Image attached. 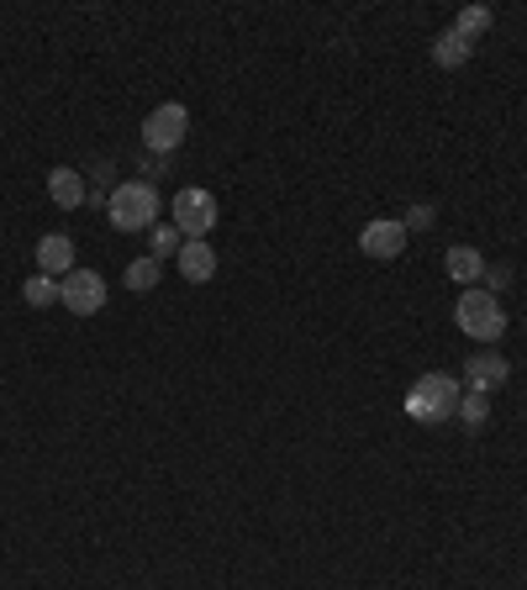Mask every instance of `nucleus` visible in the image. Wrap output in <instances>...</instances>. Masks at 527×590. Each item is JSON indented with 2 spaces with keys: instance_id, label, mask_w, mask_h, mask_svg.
I'll return each mask as SVG.
<instances>
[{
  "instance_id": "6ab92c4d",
  "label": "nucleus",
  "mask_w": 527,
  "mask_h": 590,
  "mask_svg": "<svg viewBox=\"0 0 527 590\" xmlns=\"http://www.w3.org/2000/svg\"><path fill=\"white\" fill-rule=\"evenodd\" d=\"M432 222H438V212H432V206H411V212L401 216V227H407V233H428Z\"/></svg>"
},
{
  "instance_id": "9d476101",
  "label": "nucleus",
  "mask_w": 527,
  "mask_h": 590,
  "mask_svg": "<svg viewBox=\"0 0 527 590\" xmlns=\"http://www.w3.org/2000/svg\"><path fill=\"white\" fill-rule=\"evenodd\" d=\"M180 275L191 285H206L216 275V248L206 243V237H191L185 248H180Z\"/></svg>"
},
{
  "instance_id": "f257e3e1",
  "label": "nucleus",
  "mask_w": 527,
  "mask_h": 590,
  "mask_svg": "<svg viewBox=\"0 0 527 590\" xmlns=\"http://www.w3.org/2000/svg\"><path fill=\"white\" fill-rule=\"evenodd\" d=\"M106 212H111V227H117V233H153L164 201H159V185H153V180H121V185L111 190V201H106Z\"/></svg>"
},
{
  "instance_id": "20e7f679",
  "label": "nucleus",
  "mask_w": 527,
  "mask_h": 590,
  "mask_svg": "<svg viewBox=\"0 0 527 590\" xmlns=\"http://www.w3.org/2000/svg\"><path fill=\"white\" fill-rule=\"evenodd\" d=\"M169 216H174V227H180V237L191 243V237H206L216 227V216H222V206H216L212 190L201 185H185L180 195H174V206H169Z\"/></svg>"
},
{
  "instance_id": "ddd939ff",
  "label": "nucleus",
  "mask_w": 527,
  "mask_h": 590,
  "mask_svg": "<svg viewBox=\"0 0 527 590\" xmlns=\"http://www.w3.org/2000/svg\"><path fill=\"white\" fill-rule=\"evenodd\" d=\"M449 280L475 290V285L485 280V254H475V248H449Z\"/></svg>"
},
{
  "instance_id": "423d86ee",
  "label": "nucleus",
  "mask_w": 527,
  "mask_h": 590,
  "mask_svg": "<svg viewBox=\"0 0 527 590\" xmlns=\"http://www.w3.org/2000/svg\"><path fill=\"white\" fill-rule=\"evenodd\" d=\"M58 301L74 311V317H96L106 307V280L96 269H74L69 280H58Z\"/></svg>"
},
{
  "instance_id": "f03ea898",
  "label": "nucleus",
  "mask_w": 527,
  "mask_h": 590,
  "mask_svg": "<svg viewBox=\"0 0 527 590\" xmlns=\"http://www.w3.org/2000/svg\"><path fill=\"white\" fill-rule=\"evenodd\" d=\"M459 401H464V385H459L454 375H443V369H432V375H422L417 385L407 390V417L411 422H449L459 411Z\"/></svg>"
},
{
  "instance_id": "1a4fd4ad",
  "label": "nucleus",
  "mask_w": 527,
  "mask_h": 590,
  "mask_svg": "<svg viewBox=\"0 0 527 590\" xmlns=\"http://www.w3.org/2000/svg\"><path fill=\"white\" fill-rule=\"evenodd\" d=\"M506 379H512V364H506L502 354H470V364H464V385L475 390V396H491V390H502Z\"/></svg>"
},
{
  "instance_id": "6e6552de",
  "label": "nucleus",
  "mask_w": 527,
  "mask_h": 590,
  "mask_svg": "<svg viewBox=\"0 0 527 590\" xmlns=\"http://www.w3.org/2000/svg\"><path fill=\"white\" fill-rule=\"evenodd\" d=\"M32 259H37V275H49V280H69L74 269H79V264H74V237H69V233L37 237Z\"/></svg>"
},
{
  "instance_id": "39448f33",
  "label": "nucleus",
  "mask_w": 527,
  "mask_h": 590,
  "mask_svg": "<svg viewBox=\"0 0 527 590\" xmlns=\"http://www.w3.org/2000/svg\"><path fill=\"white\" fill-rule=\"evenodd\" d=\"M185 132H191V111H185L180 100H164V106L148 111V121H143V142L159 159H169V153L185 142Z\"/></svg>"
},
{
  "instance_id": "4468645a",
  "label": "nucleus",
  "mask_w": 527,
  "mask_h": 590,
  "mask_svg": "<svg viewBox=\"0 0 527 590\" xmlns=\"http://www.w3.org/2000/svg\"><path fill=\"white\" fill-rule=\"evenodd\" d=\"M121 280H127L132 296H148V290H159V280H164V264L153 259V254H143V259L127 264V275H121Z\"/></svg>"
},
{
  "instance_id": "9b49d317",
  "label": "nucleus",
  "mask_w": 527,
  "mask_h": 590,
  "mask_svg": "<svg viewBox=\"0 0 527 590\" xmlns=\"http://www.w3.org/2000/svg\"><path fill=\"white\" fill-rule=\"evenodd\" d=\"M85 174L79 169H53L49 174V195H53V206H64V212H74V206H85Z\"/></svg>"
},
{
  "instance_id": "aec40b11",
  "label": "nucleus",
  "mask_w": 527,
  "mask_h": 590,
  "mask_svg": "<svg viewBox=\"0 0 527 590\" xmlns=\"http://www.w3.org/2000/svg\"><path fill=\"white\" fill-rule=\"evenodd\" d=\"M485 280H491V296H496V290H502V285L512 280V275H506V269H485Z\"/></svg>"
},
{
  "instance_id": "7ed1b4c3",
  "label": "nucleus",
  "mask_w": 527,
  "mask_h": 590,
  "mask_svg": "<svg viewBox=\"0 0 527 590\" xmlns=\"http://www.w3.org/2000/svg\"><path fill=\"white\" fill-rule=\"evenodd\" d=\"M454 322H459V332L464 337H475V343H496L506 332V311H502V301L491 296V290H464L459 296V307H454Z\"/></svg>"
},
{
  "instance_id": "f8f14e48",
  "label": "nucleus",
  "mask_w": 527,
  "mask_h": 590,
  "mask_svg": "<svg viewBox=\"0 0 527 590\" xmlns=\"http://www.w3.org/2000/svg\"><path fill=\"white\" fill-rule=\"evenodd\" d=\"M470 53H475V43H464L454 26H443V32L432 37V64H438V69H459V64H470Z\"/></svg>"
},
{
  "instance_id": "dca6fc26",
  "label": "nucleus",
  "mask_w": 527,
  "mask_h": 590,
  "mask_svg": "<svg viewBox=\"0 0 527 590\" xmlns=\"http://www.w3.org/2000/svg\"><path fill=\"white\" fill-rule=\"evenodd\" d=\"M454 417L470 427V432H480V427L491 422V396H475V390H464V401H459Z\"/></svg>"
},
{
  "instance_id": "f3484780",
  "label": "nucleus",
  "mask_w": 527,
  "mask_h": 590,
  "mask_svg": "<svg viewBox=\"0 0 527 590\" xmlns=\"http://www.w3.org/2000/svg\"><path fill=\"white\" fill-rule=\"evenodd\" d=\"M22 301H26V307H53V301H58V280H49V275H32V280L22 285Z\"/></svg>"
},
{
  "instance_id": "2eb2a0df",
  "label": "nucleus",
  "mask_w": 527,
  "mask_h": 590,
  "mask_svg": "<svg viewBox=\"0 0 527 590\" xmlns=\"http://www.w3.org/2000/svg\"><path fill=\"white\" fill-rule=\"evenodd\" d=\"M491 22H496V17H491V6H464V11H459V22H454V32L464 37V43H475V37L491 32Z\"/></svg>"
},
{
  "instance_id": "0eeeda50",
  "label": "nucleus",
  "mask_w": 527,
  "mask_h": 590,
  "mask_svg": "<svg viewBox=\"0 0 527 590\" xmlns=\"http://www.w3.org/2000/svg\"><path fill=\"white\" fill-rule=\"evenodd\" d=\"M407 227L396 222V216H380V222H364V233H359V248L369 254V259H380V264H390V259H401L407 254Z\"/></svg>"
},
{
  "instance_id": "a211bd4d",
  "label": "nucleus",
  "mask_w": 527,
  "mask_h": 590,
  "mask_svg": "<svg viewBox=\"0 0 527 590\" xmlns=\"http://www.w3.org/2000/svg\"><path fill=\"white\" fill-rule=\"evenodd\" d=\"M180 248H185V237H180V227H174V222H169V227H153V259H159V264H164L169 254L180 259Z\"/></svg>"
}]
</instances>
